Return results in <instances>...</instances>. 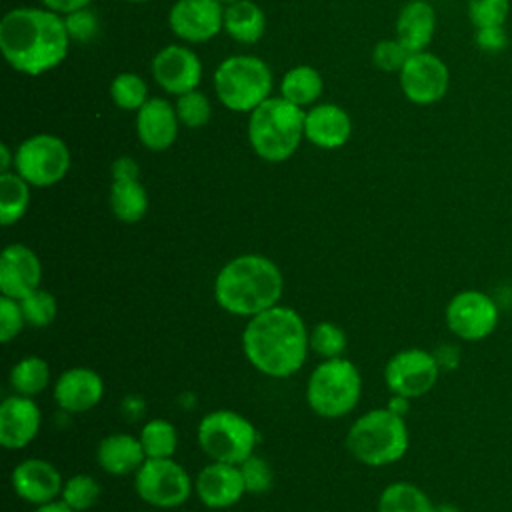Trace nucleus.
<instances>
[{
	"label": "nucleus",
	"instance_id": "nucleus-23",
	"mask_svg": "<svg viewBox=\"0 0 512 512\" xmlns=\"http://www.w3.org/2000/svg\"><path fill=\"white\" fill-rule=\"evenodd\" d=\"M436 32V10L426 0L406 2L396 18V38L410 50L422 52Z\"/></svg>",
	"mask_w": 512,
	"mask_h": 512
},
{
	"label": "nucleus",
	"instance_id": "nucleus-10",
	"mask_svg": "<svg viewBox=\"0 0 512 512\" xmlns=\"http://www.w3.org/2000/svg\"><path fill=\"white\" fill-rule=\"evenodd\" d=\"M134 490L154 508H178L192 494L190 474L172 458H146L134 472Z\"/></svg>",
	"mask_w": 512,
	"mask_h": 512
},
{
	"label": "nucleus",
	"instance_id": "nucleus-12",
	"mask_svg": "<svg viewBox=\"0 0 512 512\" xmlns=\"http://www.w3.org/2000/svg\"><path fill=\"white\" fill-rule=\"evenodd\" d=\"M498 306L482 290H462L446 304V324L454 336L466 342L484 340L498 324Z\"/></svg>",
	"mask_w": 512,
	"mask_h": 512
},
{
	"label": "nucleus",
	"instance_id": "nucleus-42",
	"mask_svg": "<svg viewBox=\"0 0 512 512\" xmlns=\"http://www.w3.org/2000/svg\"><path fill=\"white\" fill-rule=\"evenodd\" d=\"M474 42L482 52L498 54L508 46V34L504 26H488V28H476Z\"/></svg>",
	"mask_w": 512,
	"mask_h": 512
},
{
	"label": "nucleus",
	"instance_id": "nucleus-8",
	"mask_svg": "<svg viewBox=\"0 0 512 512\" xmlns=\"http://www.w3.org/2000/svg\"><path fill=\"white\" fill-rule=\"evenodd\" d=\"M256 442L254 424L234 410H212L198 424V444L214 462L242 464L254 454Z\"/></svg>",
	"mask_w": 512,
	"mask_h": 512
},
{
	"label": "nucleus",
	"instance_id": "nucleus-1",
	"mask_svg": "<svg viewBox=\"0 0 512 512\" xmlns=\"http://www.w3.org/2000/svg\"><path fill=\"white\" fill-rule=\"evenodd\" d=\"M64 18L48 8H14L0 22V50L22 74L38 76L56 68L68 54Z\"/></svg>",
	"mask_w": 512,
	"mask_h": 512
},
{
	"label": "nucleus",
	"instance_id": "nucleus-30",
	"mask_svg": "<svg viewBox=\"0 0 512 512\" xmlns=\"http://www.w3.org/2000/svg\"><path fill=\"white\" fill-rule=\"evenodd\" d=\"M10 388L20 396H38L50 384V366L40 356H24L10 368Z\"/></svg>",
	"mask_w": 512,
	"mask_h": 512
},
{
	"label": "nucleus",
	"instance_id": "nucleus-48",
	"mask_svg": "<svg viewBox=\"0 0 512 512\" xmlns=\"http://www.w3.org/2000/svg\"><path fill=\"white\" fill-rule=\"evenodd\" d=\"M12 164H14V156L10 154L8 144H0V172H10Z\"/></svg>",
	"mask_w": 512,
	"mask_h": 512
},
{
	"label": "nucleus",
	"instance_id": "nucleus-36",
	"mask_svg": "<svg viewBox=\"0 0 512 512\" xmlns=\"http://www.w3.org/2000/svg\"><path fill=\"white\" fill-rule=\"evenodd\" d=\"M510 14V0H468V18L476 28L504 26Z\"/></svg>",
	"mask_w": 512,
	"mask_h": 512
},
{
	"label": "nucleus",
	"instance_id": "nucleus-15",
	"mask_svg": "<svg viewBox=\"0 0 512 512\" xmlns=\"http://www.w3.org/2000/svg\"><path fill=\"white\" fill-rule=\"evenodd\" d=\"M152 76L168 94L182 96L198 88L202 78V64L190 48L170 44L154 56Z\"/></svg>",
	"mask_w": 512,
	"mask_h": 512
},
{
	"label": "nucleus",
	"instance_id": "nucleus-19",
	"mask_svg": "<svg viewBox=\"0 0 512 512\" xmlns=\"http://www.w3.org/2000/svg\"><path fill=\"white\" fill-rule=\"evenodd\" d=\"M10 482L16 496L34 506L56 500L64 486L58 468L42 458H26L16 464Z\"/></svg>",
	"mask_w": 512,
	"mask_h": 512
},
{
	"label": "nucleus",
	"instance_id": "nucleus-3",
	"mask_svg": "<svg viewBox=\"0 0 512 512\" xmlns=\"http://www.w3.org/2000/svg\"><path fill=\"white\" fill-rule=\"evenodd\" d=\"M284 292V276L274 260L262 254H240L216 274L214 298L218 306L240 318H252L276 304Z\"/></svg>",
	"mask_w": 512,
	"mask_h": 512
},
{
	"label": "nucleus",
	"instance_id": "nucleus-11",
	"mask_svg": "<svg viewBox=\"0 0 512 512\" xmlns=\"http://www.w3.org/2000/svg\"><path fill=\"white\" fill-rule=\"evenodd\" d=\"M440 376L434 352L422 348H406L396 352L384 366V382L392 394L420 398L428 394Z\"/></svg>",
	"mask_w": 512,
	"mask_h": 512
},
{
	"label": "nucleus",
	"instance_id": "nucleus-14",
	"mask_svg": "<svg viewBox=\"0 0 512 512\" xmlns=\"http://www.w3.org/2000/svg\"><path fill=\"white\" fill-rule=\"evenodd\" d=\"M168 24L186 42H206L224 28V6L218 0H176Z\"/></svg>",
	"mask_w": 512,
	"mask_h": 512
},
{
	"label": "nucleus",
	"instance_id": "nucleus-16",
	"mask_svg": "<svg viewBox=\"0 0 512 512\" xmlns=\"http://www.w3.org/2000/svg\"><path fill=\"white\" fill-rule=\"evenodd\" d=\"M42 264L26 244H8L0 254V292L2 296L22 300L40 288Z\"/></svg>",
	"mask_w": 512,
	"mask_h": 512
},
{
	"label": "nucleus",
	"instance_id": "nucleus-34",
	"mask_svg": "<svg viewBox=\"0 0 512 512\" xmlns=\"http://www.w3.org/2000/svg\"><path fill=\"white\" fill-rule=\"evenodd\" d=\"M100 498V484L96 478L88 474L70 476L60 492V500H64L74 512H84L92 508Z\"/></svg>",
	"mask_w": 512,
	"mask_h": 512
},
{
	"label": "nucleus",
	"instance_id": "nucleus-27",
	"mask_svg": "<svg viewBox=\"0 0 512 512\" xmlns=\"http://www.w3.org/2000/svg\"><path fill=\"white\" fill-rule=\"evenodd\" d=\"M322 88H324V82L320 72L306 64L290 68L280 82L282 98H286L288 102L300 108L312 104L322 94Z\"/></svg>",
	"mask_w": 512,
	"mask_h": 512
},
{
	"label": "nucleus",
	"instance_id": "nucleus-25",
	"mask_svg": "<svg viewBox=\"0 0 512 512\" xmlns=\"http://www.w3.org/2000/svg\"><path fill=\"white\" fill-rule=\"evenodd\" d=\"M224 30L242 44H254L266 30V16L252 0H236L224 8Z\"/></svg>",
	"mask_w": 512,
	"mask_h": 512
},
{
	"label": "nucleus",
	"instance_id": "nucleus-17",
	"mask_svg": "<svg viewBox=\"0 0 512 512\" xmlns=\"http://www.w3.org/2000/svg\"><path fill=\"white\" fill-rule=\"evenodd\" d=\"M194 490L200 502L212 510L230 508L246 494L240 466L214 460H210V464L198 472Z\"/></svg>",
	"mask_w": 512,
	"mask_h": 512
},
{
	"label": "nucleus",
	"instance_id": "nucleus-20",
	"mask_svg": "<svg viewBox=\"0 0 512 512\" xmlns=\"http://www.w3.org/2000/svg\"><path fill=\"white\" fill-rule=\"evenodd\" d=\"M102 396V376L86 366L68 368L54 382V400L66 412H88L100 404Z\"/></svg>",
	"mask_w": 512,
	"mask_h": 512
},
{
	"label": "nucleus",
	"instance_id": "nucleus-33",
	"mask_svg": "<svg viewBox=\"0 0 512 512\" xmlns=\"http://www.w3.org/2000/svg\"><path fill=\"white\" fill-rule=\"evenodd\" d=\"M308 340H310V350L316 352L324 360L340 358L348 344L346 332L334 322H318L310 330Z\"/></svg>",
	"mask_w": 512,
	"mask_h": 512
},
{
	"label": "nucleus",
	"instance_id": "nucleus-4",
	"mask_svg": "<svg viewBox=\"0 0 512 512\" xmlns=\"http://www.w3.org/2000/svg\"><path fill=\"white\" fill-rule=\"evenodd\" d=\"M306 114L286 98H268L250 112L248 140L252 150L266 162L288 160L302 136Z\"/></svg>",
	"mask_w": 512,
	"mask_h": 512
},
{
	"label": "nucleus",
	"instance_id": "nucleus-31",
	"mask_svg": "<svg viewBox=\"0 0 512 512\" xmlns=\"http://www.w3.org/2000/svg\"><path fill=\"white\" fill-rule=\"evenodd\" d=\"M138 438L146 458H172L178 446V432L174 424L164 418L148 420L142 426Z\"/></svg>",
	"mask_w": 512,
	"mask_h": 512
},
{
	"label": "nucleus",
	"instance_id": "nucleus-9",
	"mask_svg": "<svg viewBox=\"0 0 512 512\" xmlns=\"http://www.w3.org/2000/svg\"><path fill=\"white\" fill-rule=\"evenodd\" d=\"M70 168V150L54 134H34L14 152V172L30 186L44 188L60 182Z\"/></svg>",
	"mask_w": 512,
	"mask_h": 512
},
{
	"label": "nucleus",
	"instance_id": "nucleus-40",
	"mask_svg": "<svg viewBox=\"0 0 512 512\" xmlns=\"http://www.w3.org/2000/svg\"><path fill=\"white\" fill-rule=\"evenodd\" d=\"M26 326V318L20 306V300L0 296V340L8 344L14 340Z\"/></svg>",
	"mask_w": 512,
	"mask_h": 512
},
{
	"label": "nucleus",
	"instance_id": "nucleus-38",
	"mask_svg": "<svg viewBox=\"0 0 512 512\" xmlns=\"http://www.w3.org/2000/svg\"><path fill=\"white\" fill-rule=\"evenodd\" d=\"M240 466V474L246 486V492L250 494H264L270 490L272 482H274V474L270 464L262 458V456H248Z\"/></svg>",
	"mask_w": 512,
	"mask_h": 512
},
{
	"label": "nucleus",
	"instance_id": "nucleus-28",
	"mask_svg": "<svg viewBox=\"0 0 512 512\" xmlns=\"http://www.w3.org/2000/svg\"><path fill=\"white\" fill-rule=\"evenodd\" d=\"M30 184L18 172H0V224H16L28 210Z\"/></svg>",
	"mask_w": 512,
	"mask_h": 512
},
{
	"label": "nucleus",
	"instance_id": "nucleus-26",
	"mask_svg": "<svg viewBox=\"0 0 512 512\" xmlns=\"http://www.w3.org/2000/svg\"><path fill=\"white\" fill-rule=\"evenodd\" d=\"M110 208L120 222L134 224L148 210V192L140 180H112Z\"/></svg>",
	"mask_w": 512,
	"mask_h": 512
},
{
	"label": "nucleus",
	"instance_id": "nucleus-29",
	"mask_svg": "<svg viewBox=\"0 0 512 512\" xmlns=\"http://www.w3.org/2000/svg\"><path fill=\"white\" fill-rule=\"evenodd\" d=\"M434 504L412 482H392L378 498V512H434Z\"/></svg>",
	"mask_w": 512,
	"mask_h": 512
},
{
	"label": "nucleus",
	"instance_id": "nucleus-13",
	"mask_svg": "<svg viewBox=\"0 0 512 512\" xmlns=\"http://www.w3.org/2000/svg\"><path fill=\"white\" fill-rule=\"evenodd\" d=\"M448 86V66L432 52H412L400 70V88L404 96L418 106L440 102L446 96Z\"/></svg>",
	"mask_w": 512,
	"mask_h": 512
},
{
	"label": "nucleus",
	"instance_id": "nucleus-46",
	"mask_svg": "<svg viewBox=\"0 0 512 512\" xmlns=\"http://www.w3.org/2000/svg\"><path fill=\"white\" fill-rule=\"evenodd\" d=\"M408 406H410V398H406V396H400V394H392V398H390V402H388V410H392V412H396V414H400V416H404L406 412H408Z\"/></svg>",
	"mask_w": 512,
	"mask_h": 512
},
{
	"label": "nucleus",
	"instance_id": "nucleus-43",
	"mask_svg": "<svg viewBox=\"0 0 512 512\" xmlns=\"http://www.w3.org/2000/svg\"><path fill=\"white\" fill-rule=\"evenodd\" d=\"M110 172H112V180H138L140 168L134 162V158L120 156L118 160H114Z\"/></svg>",
	"mask_w": 512,
	"mask_h": 512
},
{
	"label": "nucleus",
	"instance_id": "nucleus-22",
	"mask_svg": "<svg viewBox=\"0 0 512 512\" xmlns=\"http://www.w3.org/2000/svg\"><path fill=\"white\" fill-rule=\"evenodd\" d=\"M352 122L344 108L336 104H320L306 112L304 136L318 148L334 150L348 142Z\"/></svg>",
	"mask_w": 512,
	"mask_h": 512
},
{
	"label": "nucleus",
	"instance_id": "nucleus-18",
	"mask_svg": "<svg viewBox=\"0 0 512 512\" xmlns=\"http://www.w3.org/2000/svg\"><path fill=\"white\" fill-rule=\"evenodd\" d=\"M42 414L30 396L12 394L0 404V444L6 450L26 448L40 432Z\"/></svg>",
	"mask_w": 512,
	"mask_h": 512
},
{
	"label": "nucleus",
	"instance_id": "nucleus-50",
	"mask_svg": "<svg viewBox=\"0 0 512 512\" xmlns=\"http://www.w3.org/2000/svg\"><path fill=\"white\" fill-rule=\"evenodd\" d=\"M222 6H230V4H234L236 0H218Z\"/></svg>",
	"mask_w": 512,
	"mask_h": 512
},
{
	"label": "nucleus",
	"instance_id": "nucleus-32",
	"mask_svg": "<svg viewBox=\"0 0 512 512\" xmlns=\"http://www.w3.org/2000/svg\"><path fill=\"white\" fill-rule=\"evenodd\" d=\"M110 96L122 110H140L148 100V86L138 74L122 72L112 80Z\"/></svg>",
	"mask_w": 512,
	"mask_h": 512
},
{
	"label": "nucleus",
	"instance_id": "nucleus-49",
	"mask_svg": "<svg viewBox=\"0 0 512 512\" xmlns=\"http://www.w3.org/2000/svg\"><path fill=\"white\" fill-rule=\"evenodd\" d=\"M434 512H460V510L456 506H452V504H440V506L434 508Z\"/></svg>",
	"mask_w": 512,
	"mask_h": 512
},
{
	"label": "nucleus",
	"instance_id": "nucleus-35",
	"mask_svg": "<svg viewBox=\"0 0 512 512\" xmlns=\"http://www.w3.org/2000/svg\"><path fill=\"white\" fill-rule=\"evenodd\" d=\"M20 306H22L26 324H30L34 328H42V326L52 324L54 318H56V312H58L56 298L48 290H42V288L24 296L20 300Z\"/></svg>",
	"mask_w": 512,
	"mask_h": 512
},
{
	"label": "nucleus",
	"instance_id": "nucleus-21",
	"mask_svg": "<svg viewBox=\"0 0 512 512\" xmlns=\"http://www.w3.org/2000/svg\"><path fill=\"white\" fill-rule=\"evenodd\" d=\"M136 112V134L148 150L160 152L174 144L178 136V114L168 100L148 98Z\"/></svg>",
	"mask_w": 512,
	"mask_h": 512
},
{
	"label": "nucleus",
	"instance_id": "nucleus-39",
	"mask_svg": "<svg viewBox=\"0 0 512 512\" xmlns=\"http://www.w3.org/2000/svg\"><path fill=\"white\" fill-rule=\"evenodd\" d=\"M410 50L398 40H380L376 46H374V52H372V62L378 70H384V72H400L402 66L406 64V60L410 58Z\"/></svg>",
	"mask_w": 512,
	"mask_h": 512
},
{
	"label": "nucleus",
	"instance_id": "nucleus-2",
	"mask_svg": "<svg viewBox=\"0 0 512 512\" xmlns=\"http://www.w3.org/2000/svg\"><path fill=\"white\" fill-rule=\"evenodd\" d=\"M308 334L294 308L276 304L248 318L242 330V350L246 360L264 376L288 378L306 362Z\"/></svg>",
	"mask_w": 512,
	"mask_h": 512
},
{
	"label": "nucleus",
	"instance_id": "nucleus-24",
	"mask_svg": "<svg viewBox=\"0 0 512 512\" xmlns=\"http://www.w3.org/2000/svg\"><path fill=\"white\" fill-rule=\"evenodd\" d=\"M96 460L104 472L112 476H126V474H134L142 466V462L146 460V454L140 444V438H134L132 434L116 432L100 440L96 448Z\"/></svg>",
	"mask_w": 512,
	"mask_h": 512
},
{
	"label": "nucleus",
	"instance_id": "nucleus-5",
	"mask_svg": "<svg viewBox=\"0 0 512 512\" xmlns=\"http://www.w3.org/2000/svg\"><path fill=\"white\" fill-rule=\"evenodd\" d=\"M410 444L404 416L374 408L354 420L346 434L348 452L366 466H388L398 462Z\"/></svg>",
	"mask_w": 512,
	"mask_h": 512
},
{
	"label": "nucleus",
	"instance_id": "nucleus-6",
	"mask_svg": "<svg viewBox=\"0 0 512 512\" xmlns=\"http://www.w3.org/2000/svg\"><path fill=\"white\" fill-rule=\"evenodd\" d=\"M362 394V376L346 358L322 360L306 382V400L314 414L322 418H342L350 414Z\"/></svg>",
	"mask_w": 512,
	"mask_h": 512
},
{
	"label": "nucleus",
	"instance_id": "nucleus-41",
	"mask_svg": "<svg viewBox=\"0 0 512 512\" xmlns=\"http://www.w3.org/2000/svg\"><path fill=\"white\" fill-rule=\"evenodd\" d=\"M64 22H66L70 40H76V42H90L100 28L96 12H92L88 6L66 14Z\"/></svg>",
	"mask_w": 512,
	"mask_h": 512
},
{
	"label": "nucleus",
	"instance_id": "nucleus-7",
	"mask_svg": "<svg viewBox=\"0 0 512 512\" xmlns=\"http://www.w3.org/2000/svg\"><path fill=\"white\" fill-rule=\"evenodd\" d=\"M218 100L234 112H252L272 92V72L262 58L238 54L220 62L214 72Z\"/></svg>",
	"mask_w": 512,
	"mask_h": 512
},
{
	"label": "nucleus",
	"instance_id": "nucleus-47",
	"mask_svg": "<svg viewBox=\"0 0 512 512\" xmlns=\"http://www.w3.org/2000/svg\"><path fill=\"white\" fill-rule=\"evenodd\" d=\"M32 512H74V510L64 500H52V502L36 506Z\"/></svg>",
	"mask_w": 512,
	"mask_h": 512
},
{
	"label": "nucleus",
	"instance_id": "nucleus-45",
	"mask_svg": "<svg viewBox=\"0 0 512 512\" xmlns=\"http://www.w3.org/2000/svg\"><path fill=\"white\" fill-rule=\"evenodd\" d=\"M92 0H42V4L52 10V12H58V14H70L74 10H80V8H86Z\"/></svg>",
	"mask_w": 512,
	"mask_h": 512
},
{
	"label": "nucleus",
	"instance_id": "nucleus-44",
	"mask_svg": "<svg viewBox=\"0 0 512 512\" xmlns=\"http://www.w3.org/2000/svg\"><path fill=\"white\" fill-rule=\"evenodd\" d=\"M434 356H436V362H438L440 370H452V368L458 366L460 350L452 344H442L440 348L434 350Z\"/></svg>",
	"mask_w": 512,
	"mask_h": 512
},
{
	"label": "nucleus",
	"instance_id": "nucleus-51",
	"mask_svg": "<svg viewBox=\"0 0 512 512\" xmlns=\"http://www.w3.org/2000/svg\"><path fill=\"white\" fill-rule=\"evenodd\" d=\"M126 2H134V4H138V2H148V0H126Z\"/></svg>",
	"mask_w": 512,
	"mask_h": 512
},
{
	"label": "nucleus",
	"instance_id": "nucleus-37",
	"mask_svg": "<svg viewBox=\"0 0 512 512\" xmlns=\"http://www.w3.org/2000/svg\"><path fill=\"white\" fill-rule=\"evenodd\" d=\"M178 120L188 128H200L210 120V102L200 90H190L176 100Z\"/></svg>",
	"mask_w": 512,
	"mask_h": 512
}]
</instances>
